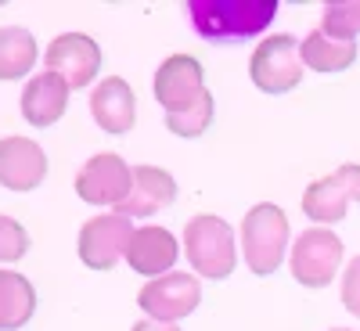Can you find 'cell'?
Masks as SVG:
<instances>
[{
	"mask_svg": "<svg viewBox=\"0 0 360 331\" xmlns=\"http://www.w3.org/2000/svg\"><path fill=\"white\" fill-rule=\"evenodd\" d=\"M130 331H180L176 324H166V320H152V317H148V320H137Z\"/></svg>",
	"mask_w": 360,
	"mask_h": 331,
	"instance_id": "cb8c5ba5",
	"label": "cell"
},
{
	"mask_svg": "<svg viewBox=\"0 0 360 331\" xmlns=\"http://www.w3.org/2000/svg\"><path fill=\"white\" fill-rule=\"evenodd\" d=\"M299 44L292 33H278L259 40V47L249 58V76L252 83L263 90V94H288L303 83V54H299Z\"/></svg>",
	"mask_w": 360,
	"mask_h": 331,
	"instance_id": "277c9868",
	"label": "cell"
},
{
	"mask_svg": "<svg viewBox=\"0 0 360 331\" xmlns=\"http://www.w3.org/2000/svg\"><path fill=\"white\" fill-rule=\"evenodd\" d=\"M137 303H141V310L152 317V320L176 324V320H184L188 313L198 310V303H202V285H198L195 274L169 270V274L148 281V285L137 292Z\"/></svg>",
	"mask_w": 360,
	"mask_h": 331,
	"instance_id": "8992f818",
	"label": "cell"
},
{
	"mask_svg": "<svg viewBox=\"0 0 360 331\" xmlns=\"http://www.w3.org/2000/svg\"><path fill=\"white\" fill-rule=\"evenodd\" d=\"M332 331H349V327H332Z\"/></svg>",
	"mask_w": 360,
	"mask_h": 331,
	"instance_id": "d4e9b609",
	"label": "cell"
},
{
	"mask_svg": "<svg viewBox=\"0 0 360 331\" xmlns=\"http://www.w3.org/2000/svg\"><path fill=\"white\" fill-rule=\"evenodd\" d=\"M205 72H202V62L191 54H173L159 65L155 72V101L166 108V112H180L195 105L202 94H205Z\"/></svg>",
	"mask_w": 360,
	"mask_h": 331,
	"instance_id": "8fae6325",
	"label": "cell"
},
{
	"mask_svg": "<svg viewBox=\"0 0 360 331\" xmlns=\"http://www.w3.org/2000/svg\"><path fill=\"white\" fill-rule=\"evenodd\" d=\"M321 33L328 40L353 44V37L360 33V4H353V0H332V4H324Z\"/></svg>",
	"mask_w": 360,
	"mask_h": 331,
	"instance_id": "44dd1931",
	"label": "cell"
},
{
	"mask_svg": "<svg viewBox=\"0 0 360 331\" xmlns=\"http://www.w3.org/2000/svg\"><path fill=\"white\" fill-rule=\"evenodd\" d=\"M69 108V83L54 72H40L25 83L22 90V119L33 126H51Z\"/></svg>",
	"mask_w": 360,
	"mask_h": 331,
	"instance_id": "2e32d148",
	"label": "cell"
},
{
	"mask_svg": "<svg viewBox=\"0 0 360 331\" xmlns=\"http://www.w3.org/2000/svg\"><path fill=\"white\" fill-rule=\"evenodd\" d=\"M130 184H134V169L115 152L94 155L76 173V195L90 205H112L115 209L130 195Z\"/></svg>",
	"mask_w": 360,
	"mask_h": 331,
	"instance_id": "9c48e42d",
	"label": "cell"
},
{
	"mask_svg": "<svg viewBox=\"0 0 360 331\" xmlns=\"http://www.w3.org/2000/svg\"><path fill=\"white\" fill-rule=\"evenodd\" d=\"M213 94H205L195 101V105H188V108H180V112H166V130L173 134V137H202L209 126H213Z\"/></svg>",
	"mask_w": 360,
	"mask_h": 331,
	"instance_id": "ffe728a7",
	"label": "cell"
},
{
	"mask_svg": "<svg viewBox=\"0 0 360 331\" xmlns=\"http://www.w3.org/2000/svg\"><path fill=\"white\" fill-rule=\"evenodd\" d=\"M342 306L360 317V252L346 263V278H342Z\"/></svg>",
	"mask_w": 360,
	"mask_h": 331,
	"instance_id": "603a6c76",
	"label": "cell"
},
{
	"mask_svg": "<svg viewBox=\"0 0 360 331\" xmlns=\"http://www.w3.org/2000/svg\"><path fill=\"white\" fill-rule=\"evenodd\" d=\"M47 176V155L29 137H0V184L8 191H33Z\"/></svg>",
	"mask_w": 360,
	"mask_h": 331,
	"instance_id": "7c38bea8",
	"label": "cell"
},
{
	"mask_svg": "<svg viewBox=\"0 0 360 331\" xmlns=\"http://www.w3.org/2000/svg\"><path fill=\"white\" fill-rule=\"evenodd\" d=\"M292 278L307 288H324L328 281H335L342 266V242L335 231L328 227H310L295 238L292 245Z\"/></svg>",
	"mask_w": 360,
	"mask_h": 331,
	"instance_id": "5b68a950",
	"label": "cell"
},
{
	"mask_svg": "<svg viewBox=\"0 0 360 331\" xmlns=\"http://www.w3.org/2000/svg\"><path fill=\"white\" fill-rule=\"evenodd\" d=\"M29 252V234L18 220L0 216V263H18Z\"/></svg>",
	"mask_w": 360,
	"mask_h": 331,
	"instance_id": "7402d4cb",
	"label": "cell"
},
{
	"mask_svg": "<svg viewBox=\"0 0 360 331\" xmlns=\"http://www.w3.org/2000/svg\"><path fill=\"white\" fill-rule=\"evenodd\" d=\"M349 202H360V166L356 162H346L335 173L314 180L303 195V213L314 223H339L346 220Z\"/></svg>",
	"mask_w": 360,
	"mask_h": 331,
	"instance_id": "ba28073f",
	"label": "cell"
},
{
	"mask_svg": "<svg viewBox=\"0 0 360 331\" xmlns=\"http://www.w3.org/2000/svg\"><path fill=\"white\" fill-rule=\"evenodd\" d=\"M37 313V292L29 278L0 270V331H18Z\"/></svg>",
	"mask_w": 360,
	"mask_h": 331,
	"instance_id": "e0dca14e",
	"label": "cell"
},
{
	"mask_svg": "<svg viewBox=\"0 0 360 331\" xmlns=\"http://www.w3.org/2000/svg\"><path fill=\"white\" fill-rule=\"evenodd\" d=\"M176 198V180L159 166H134L130 195L115 205L119 216H155Z\"/></svg>",
	"mask_w": 360,
	"mask_h": 331,
	"instance_id": "4fadbf2b",
	"label": "cell"
},
{
	"mask_svg": "<svg viewBox=\"0 0 360 331\" xmlns=\"http://www.w3.org/2000/svg\"><path fill=\"white\" fill-rule=\"evenodd\" d=\"M37 65V40L22 25L0 29V79H22Z\"/></svg>",
	"mask_w": 360,
	"mask_h": 331,
	"instance_id": "ac0fdd59",
	"label": "cell"
},
{
	"mask_svg": "<svg viewBox=\"0 0 360 331\" xmlns=\"http://www.w3.org/2000/svg\"><path fill=\"white\" fill-rule=\"evenodd\" d=\"M90 115H94V123L105 130V134H130L134 123H137V98L127 79H101L94 86V94H90Z\"/></svg>",
	"mask_w": 360,
	"mask_h": 331,
	"instance_id": "5bb4252c",
	"label": "cell"
},
{
	"mask_svg": "<svg viewBox=\"0 0 360 331\" xmlns=\"http://www.w3.org/2000/svg\"><path fill=\"white\" fill-rule=\"evenodd\" d=\"M180 245L176 238L166 227H137L130 238V249H127V263L137 270L141 278H162L169 274V266L176 263Z\"/></svg>",
	"mask_w": 360,
	"mask_h": 331,
	"instance_id": "9a60e30c",
	"label": "cell"
},
{
	"mask_svg": "<svg viewBox=\"0 0 360 331\" xmlns=\"http://www.w3.org/2000/svg\"><path fill=\"white\" fill-rule=\"evenodd\" d=\"M47 72L62 76L69 90H86V83L101 69V51L86 33H62L47 47Z\"/></svg>",
	"mask_w": 360,
	"mask_h": 331,
	"instance_id": "30bf717a",
	"label": "cell"
},
{
	"mask_svg": "<svg viewBox=\"0 0 360 331\" xmlns=\"http://www.w3.org/2000/svg\"><path fill=\"white\" fill-rule=\"evenodd\" d=\"M184 256L191 259V266L205 281L231 278V270L238 263L231 223H224L213 213H202V216L188 220V227H184Z\"/></svg>",
	"mask_w": 360,
	"mask_h": 331,
	"instance_id": "3957f363",
	"label": "cell"
},
{
	"mask_svg": "<svg viewBox=\"0 0 360 331\" xmlns=\"http://www.w3.org/2000/svg\"><path fill=\"white\" fill-rule=\"evenodd\" d=\"M130 238H134V223H130V216L101 213V216L86 220V223L79 227L76 252H79L83 266H90V270H112L119 259H127Z\"/></svg>",
	"mask_w": 360,
	"mask_h": 331,
	"instance_id": "52a82bcc",
	"label": "cell"
},
{
	"mask_svg": "<svg viewBox=\"0 0 360 331\" xmlns=\"http://www.w3.org/2000/svg\"><path fill=\"white\" fill-rule=\"evenodd\" d=\"M299 54H303V65H310L314 72H342L356 62V44L328 40L321 29H314L303 40V47H299Z\"/></svg>",
	"mask_w": 360,
	"mask_h": 331,
	"instance_id": "d6986e66",
	"label": "cell"
},
{
	"mask_svg": "<svg viewBox=\"0 0 360 331\" xmlns=\"http://www.w3.org/2000/svg\"><path fill=\"white\" fill-rule=\"evenodd\" d=\"M188 11L205 40H249L274 22L278 0H191Z\"/></svg>",
	"mask_w": 360,
	"mask_h": 331,
	"instance_id": "6da1fadb",
	"label": "cell"
},
{
	"mask_svg": "<svg viewBox=\"0 0 360 331\" xmlns=\"http://www.w3.org/2000/svg\"><path fill=\"white\" fill-rule=\"evenodd\" d=\"M288 249V216L274 202H259L252 205L245 220H242V252L252 274L266 278L285 263Z\"/></svg>",
	"mask_w": 360,
	"mask_h": 331,
	"instance_id": "7a4b0ae2",
	"label": "cell"
}]
</instances>
